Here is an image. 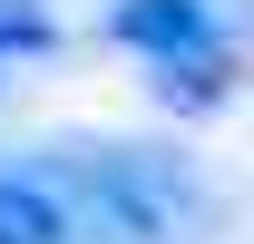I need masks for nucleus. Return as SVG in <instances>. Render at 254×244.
<instances>
[{
    "instance_id": "obj_1",
    "label": "nucleus",
    "mask_w": 254,
    "mask_h": 244,
    "mask_svg": "<svg viewBox=\"0 0 254 244\" xmlns=\"http://www.w3.org/2000/svg\"><path fill=\"white\" fill-rule=\"evenodd\" d=\"M49 185L68 205V235H98V244H176L195 215V176L147 147L68 156V166H49Z\"/></svg>"
},
{
    "instance_id": "obj_2",
    "label": "nucleus",
    "mask_w": 254,
    "mask_h": 244,
    "mask_svg": "<svg viewBox=\"0 0 254 244\" xmlns=\"http://www.w3.org/2000/svg\"><path fill=\"white\" fill-rule=\"evenodd\" d=\"M108 39L137 59H186V49H225V20H215V0H118Z\"/></svg>"
},
{
    "instance_id": "obj_3",
    "label": "nucleus",
    "mask_w": 254,
    "mask_h": 244,
    "mask_svg": "<svg viewBox=\"0 0 254 244\" xmlns=\"http://www.w3.org/2000/svg\"><path fill=\"white\" fill-rule=\"evenodd\" d=\"M0 244H68V205L49 176H0Z\"/></svg>"
},
{
    "instance_id": "obj_4",
    "label": "nucleus",
    "mask_w": 254,
    "mask_h": 244,
    "mask_svg": "<svg viewBox=\"0 0 254 244\" xmlns=\"http://www.w3.org/2000/svg\"><path fill=\"white\" fill-rule=\"evenodd\" d=\"M157 68V108H225V88H235V49H186V59H147Z\"/></svg>"
},
{
    "instance_id": "obj_5",
    "label": "nucleus",
    "mask_w": 254,
    "mask_h": 244,
    "mask_svg": "<svg viewBox=\"0 0 254 244\" xmlns=\"http://www.w3.org/2000/svg\"><path fill=\"white\" fill-rule=\"evenodd\" d=\"M49 10H39V0H0V59H39V49H49Z\"/></svg>"
}]
</instances>
